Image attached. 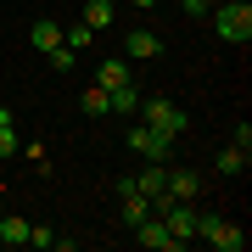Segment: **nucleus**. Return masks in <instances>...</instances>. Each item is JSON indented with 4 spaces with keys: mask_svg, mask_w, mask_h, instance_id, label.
I'll return each mask as SVG.
<instances>
[{
    "mask_svg": "<svg viewBox=\"0 0 252 252\" xmlns=\"http://www.w3.org/2000/svg\"><path fill=\"white\" fill-rule=\"evenodd\" d=\"M135 112H140L146 129H157V135H168V140H185V129H190V112L180 101H168V95H140Z\"/></svg>",
    "mask_w": 252,
    "mask_h": 252,
    "instance_id": "nucleus-1",
    "label": "nucleus"
},
{
    "mask_svg": "<svg viewBox=\"0 0 252 252\" xmlns=\"http://www.w3.org/2000/svg\"><path fill=\"white\" fill-rule=\"evenodd\" d=\"M207 23H213V34L224 39V45H247L252 39V6H241V0H219V6L207 11Z\"/></svg>",
    "mask_w": 252,
    "mask_h": 252,
    "instance_id": "nucleus-2",
    "label": "nucleus"
},
{
    "mask_svg": "<svg viewBox=\"0 0 252 252\" xmlns=\"http://www.w3.org/2000/svg\"><path fill=\"white\" fill-rule=\"evenodd\" d=\"M196 241L219 247V252H247V230L230 224V219H219V213H196Z\"/></svg>",
    "mask_w": 252,
    "mask_h": 252,
    "instance_id": "nucleus-3",
    "label": "nucleus"
},
{
    "mask_svg": "<svg viewBox=\"0 0 252 252\" xmlns=\"http://www.w3.org/2000/svg\"><path fill=\"white\" fill-rule=\"evenodd\" d=\"M174 146H180V140L157 135V129H146V124H135V129H129V152H140L146 162H174Z\"/></svg>",
    "mask_w": 252,
    "mask_h": 252,
    "instance_id": "nucleus-4",
    "label": "nucleus"
},
{
    "mask_svg": "<svg viewBox=\"0 0 252 252\" xmlns=\"http://www.w3.org/2000/svg\"><path fill=\"white\" fill-rule=\"evenodd\" d=\"M112 190H118V224H124V230H135L140 219L152 213V202H146L140 190H135V180H118Z\"/></svg>",
    "mask_w": 252,
    "mask_h": 252,
    "instance_id": "nucleus-5",
    "label": "nucleus"
},
{
    "mask_svg": "<svg viewBox=\"0 0 252 252\" xmlns=\"http://www.w3.org/2000/svg\"><path fill=\"white\" fill-rule=\"evenodd\" d=\"M135 241H140V247H152V252H185V241H174L168 224H162L157 213H146L140 224H135Z\"/></svg>",
    "mask_w": 252,
    "mask_h": 252,
    "instance_id": "nucleus-6",
    "label": "nucleus"
},
{
    "mask_svg": "<svg viewBox=\"0 0 252 252\" xmlns=\"http://www.w3.org/2000/svg\"><path fill=\"white\" fill-rule=\"evenodd\" d=\"M135 190L146 202H157V196H168V162H146V168L135 174Z\"/></svg>",
    "mask_w": 252,
    "mask_h": 252,
    "instance_id": "nucleus-7",
    "label": "nucleus"
},
{
    "mask_svg": "<svg viewBox=\"0 0 252 252\" xmlns=\"http://www.w3.org/2000/svg\"><path fill=\"white\" fill-rule=\"evenodd\" d=\"M124 51L140 56V62H152V56H162V39L152 34V28H129V34H124Z\"/></svg>",
    "mask_w": 252,
    "mask_h": 252,
    "instance_id": "nucleus-8",
    "label": "nucleus"
},
{
    "mask_svg": "<svg viewBox=\"0 0 252 252\" xmlns=\"http://www.w3.org/2000/svg\"><path fill=\"white\" fill-rule=\"evenodd\" d=\"M196 190H202L196 168H174V162H168V196L174 202H196Z\"/></svg>",
    "mask_w": 252,
    "mask_h": 252,
    "instance_id": "nucleus-9",
    "label": "nucleus"
},
{
    "mask_svg": "<svg viewBox=\"0 0 252 252\" xmlns=\"http://www.w3.org/2000/svg\"><path fill=\"white\" fill-rule=\"evenodd\" d=\"M28 45H34V51H56V45H62V23L34 17V23H28Z\"/></svg>",
    "mask_w": 252,
    "mask_h": 252,
    "instance_id": "nucleus-10",
    "label": "nucleus"
},
{
    "mask_svg": "<svg viewBox=\"0 0 252 252\" xmlns=\"http://www.w3.org/2000/svg\"><path fill=\"white\" fill-rule=\"evenodd\" d=\"M129 79H135V67H129L124 56H107V62L95 67V84H101V90H118V84H129Z\"/></svg>",
    "mask_w": 252,
    "mask_h": 252,
    "instance_id": "nucleus-11",
    "label": "nucleus"
},
{
    "mask_svg": "<svg viewBox=\"0 0 252 252\" xmlns=\"http://www.w3.org/2000/svg\"><path fill=\"white\" fill-rule=\"evenodd\" d=\"M140 95H146V90H140V84H135V79H129V84H118V90H107V107L129 118V112H135V107H140Z\"/></svg>",
    "mask_w": 252,
    "mask_h": 252,
    "instance_id": "nucleus-12",
    "label": "nucleus"
},
{
    "mask_svg": "<svg viewBox=\"0 0 252 252\" xmlns=\"http://www.w3.org/2000/svg\"><path fill=\"white\" fill-rule=\"evenodd\" d=\"M0 247H28V219L0 213Z\"/></svg>",
    "mask_w": 252,
    "mask_h": 252,
    "instance_id": "nucleus-13",
    "label": "nucleus"
},
{
    "mask_svg": "<svg viewBox=\"0 0 252 252\" xmlns=\"http://www.w3.org/2000/svg\"><path fill=\"white\" fill-rule=\"evenodd\" d=\"M112 17H118V6H112V0H90V6H84V17H79V23H90L95 34H101V28H112Z\"/></svg>",
    "mask_w": 252,
    "mask_h": 252,
    "instance_id": "nucleus-14",
    "label": "nucleus"
},
{
    "mask_svg": "<svg viewBox=\"0 0 252 252\" xmlns=\"http://www.w3.org/2000/svg\"><path fill=\"white\" fill-rule=\"evenodd\" d=\"M17 157V118H11V107H0V162Z\"/></svg>",
    "mask_w": 252,
    "mask_h": 252,
    "instance_id": "nucleus-15",
    "label": "nucleus"
},
{
    "mask_svg": "<svg viewBox=\"0 0 252 252\" xmlns=\"http://www.w3.org/2000/svg\"><path fill=\"white\" fill-rule=\"evenodd\" d=\"M62 45H67V51H90V45H95V28H90V23H67V28H62Z\"/></svg>",
    "mask_w": 252,
    "mask_h": 252,
    "instance_id": "nucleus-16",
    "label": "nucleus"
},
{
    "mask_svg": "<svg viewBox=\"0 0 252 252\" xmlns=\"http://www.w3.org/2000/svg\"><path fill=\"white\" fill-rule=\"evenodd\" d=\"M247 157H252V152L235 140V146H224V152H219V162H213V168H219V174H241V168H247Z\"/></svg>",
    "mask_w": 252,
    "mask_h": 252,
    "instance_id": "nucleus-17",
    "label": "nucleus"
},
{
    "mask_svg": "<svg viewBox=\"0 0 252 252\" xmlns=\"http://www.w3.org/2000/svg\"><path fill=\"white\" fill-rule=\"evenodd\" d=\"M79 107H84V118H107L112 107H107V90H101V84H90V90L79 95Z\"/></svg>",
    "mask_w": 252,
    "mask_h": 252,
    "instance_id": "nucleus-18",
    "label": "nucleus"
},
{
    "mask_svg": "<svg viewBox=\"0 0 252 252\" xmlns=\"http://www.w3.org/2000/svg\"><path fill=\"white\" fill-rule=\"evenodd\" d=\"M56 241H62V235H56L51 224H28V247H45V252H56Z\"/></svg>",
    "mask_w": 252,
    "mask_h": 252,
    "instance_id": "nucleus-19",
    "label": "nucleus"
},
{
    "mask_svg": "<svg viewBox=\"0 0 252 252\" xmlns=\"http://www.w3.org/2000/svg\"><path fill=\"white\" fill-rule=\"evenodd\" d=\"M45 56H51L56 73H73V51H67V45H56V51H45Z\"/></svg>",
    "mask_w": 252,
    "mask_h": 252,
    "instance_id": "nucleus-20",
    "label": "nucleus"
},
{
    "mask_svg": "<svg viewBox=\"0 0 252 252\" xmlns=\"http://www.w3.org/2000/svg\"><path fill=\"white\" fill-rule=\"evenodd\" d=\"M180 6L190 11V17H207V11H213V0H180Z\"/></svg>",
    "mask_w": 252,
    "mask_h": 252,
    "instance_id": "nucleus-21",
    "label": "nucleus"
},
{
    "mask_svg": "<svg viewBox=\"0 0 252 252\" xmlns=\"http://www.w3.org/2000/svg\"><path fill=\"white\" fill-rule=\"evenodd\" d=\"M135 6H140V11H152V6H157V0H135Z\"/></svg>",
    "mask_w": 252,
    "mask_h": 252,
    "instance_id": "nucleus-22",
    "label": "nucleus"
},
{
    "mask_svg": "<svg viewBox=\"0 0 252 252\" xmlns=\"http://www.w3.org/2000/svg\"><path fill=\"white\" fill-rule=\"evenodd\" d=\"M0 213H6V190H0Z\"/></svg>",
    "mask_w": 252,
    "mask_h": 252,
    "instance_id": "nucleus-23",
    "label": "nucleus"
}]
</instances>
